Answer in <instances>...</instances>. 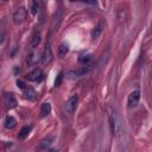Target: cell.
<instances>
[{"label":"cell","instance_id":"obj_1","mask_svg":"<svg viewBox=\"0 0 152 152\" xmlns=\"http://www.w3.org/2000/svg\"><path fill=\"white\" fill-rule=\"evenodd\" d=\"M109 127H110V132L114 137L119 135L120 133V121H119V116L116 114L115 109H110L109 110Z\"/></svg>","mask_w":152,"mask_h":152},{"label":"cell","instance_id":"obj_2","mask_svg":"<svg viewBox=\"0 0 152 152\" xmlns=\"http://www.w3.org/2000/svg\"><path fill=\"white\" fill-rule=\"evenodd\" d=\"M25 18H26V10H25V7H23V6L17 7L14 10V12H13V15H12L13 23L15 25H19V24H21L25 20Z\"/></svg>","mask_w":152,"mask_h":152},{"label":"cell","instance_id":"obj_3","mask_svg":"<svg viewBox=\"0 0 152 152\" xmlns=\"http://www.w3.org/2000/svg\"><path fill=\"white\" fill-rule=\"evenodd\" d=\"M89 71H90V65H84V66L78 68V69L69 70L68 71V77L69 78H78V77L86 76Z\"/></svg>","mask_w":152,"mask_h":152},{"label":"cell","instance_id":"obj_4","mask_svg":"<svg viewBox=\"0 0 152 152\" xmlns=\"http://www.w3.org/2000/svg\"><path fill=\"white\" fill-rule=\"evenodd\" d=\"M51 59H52L51 45H50L49 42H46L45 48H44V50H43V53H42V56H40V63H42L43 65H45V64H49V63L51 62Z\"/></svg>","mask_w":152,"mask_h":152},{"label":"cell","instance_id":"obj_5","mask_svg":"<svg viewBox=\"0 0 152 152\" xmlns=\"http://www.w3.org/2000/svg\"><path fill=\"white\" fill-rule=\"evenodd\" d=\"M43 78H44V74L42 69H34L26 75V80L32 81V82H42Z\"/></svg>","mask_w":152,"mask_h":152},{"label":"cell","instance_id":"obj_6","mask_svg":"<svg viewBox=\"0 0 152 152\" xmlns=\"http://www.w3.org/2000/svg\"><path fill=\"white\" fill-rule=\"evenodd\" d=\"M139 100H140V91L139 90H133L128 95V97H127V106H128V108L135 107L138 104Z\"/></svg>","mask_w":152,"mask_h":152},{"label":"cell","instance_id":"obj_7","mask_svg":"<svg viewBox=\"0 0 152 152\" xmlns=\"http://www.w3.org/2000/svg\"><path fill=\"white\" fill-rule=\"evenodd\" d=\"M55 141V138L53 137H48V138H44L37 146H36V151L37 152H39V151H43V150H48L51 145H52V142Z\"/></svg>","mask_w":152,"mask_h":152},{"label":"cell","instance_id":"obj_8","mask_svg":"<svg viewBox=\"0 0 152 152\" xmlns=\"http://www.w3.org/2000/svg\"><path fill=\"white\" fill-rule=\"evenodd\" d=\"M77 103H78V95H72V96H70V99L66 101V103H65V109H66V112L68 113H72L75 109H76V106H77Z\"/></svg>","mask_w":152,"mask_h":152},{"label":"cell","instance_id":"obj_9","mask_svg":"<svg viewBox=\"0 0 152 152\" xmlns=\"http://www.w3.org/2000/svg\"><path fill=\"white\" fill-rule=\"evenodd\" d=\"M4 102L7 108H14L17 106V99L13 93H6L4 95Z\"/></svg>","mask_w":152,"mask_h":152},{"label":"cell","instance_id":"obj_10","mask_svg":"<svg viewBox=\"0 0 152 152\" xmlns=\"http://www.w3.org/2000/svg\"><path fill=\"white\" fill-rule=\"evenodd\" d=\"M39 61H40V56H39L37 52L33 51V52H31V53L27 55L26 63H27L28 65H34V64H37Z\"/></svg>","mask_w":152,"mask_h":152},{"label":"cell","instance_id":"obj_11","mask_svg":"<svg viewBox=\"0 0 152 152\" xmlns=\"http://www.w3.org/2000/svg\"><path fill=\"white\" fill-rule=\"evenodd\" d=\"M40 39H42V36H40V32H34L32 34V38H31V42H30V45L32 49L37 48L40 43Z\"/></svg>","mask_w":152,"mask_h":152},{"label":"cell","instance_id":"obj_12","mask_svg":"<svg viewBox=\"0 0 152 152\" xmlns=\"http://www.w3.org/2000/svg\"><path fill=\"white\" fill-rule=\"evenodd\" d=\"M24 91V96H25V99H27V100H34L36 97H37V93L34 91V89L33 88H31V87H27L25 90H23Z\"/></svg>","mask_w":152,"mask_h":152},{"label":"cell","instance_id":"obj_13","mask_svg":"<svg viewBox=\"0 0 152 152\" xmlns=\"http://www.w3.org/2000/svg\"><path fill=\"white\" fill-rule=\"evenodd\" d=\"M50 113H51V104L49 102H44L42 104V107H40V116L42 118H45Z\"/></svg>","mask_w":152,"mask_h":152},{"label":"cell","instance_id":"obj_14","mask_svg":"<svg viewBox=\"0 0 152 152\" xmlns=\"http://www.w3.org/2000/svg\"><path fill=\"white\" fill-rule=\"evenodd\" d=\"M15 125H17V120H15L13 116H11V115L6 116V119H5V127H6L7 129H12V128H14Z\"/></svg>","mask_w":152,"mask_h":152},{"label":"cell","instance_id":"obj_15","mask_svg":"<svg viewBox=\"0 0 152 152\" xmlns=\"http://www.w3.org/2000/svg\"><path fill=\"white\" fill-rule=\"evenodd\" d=\"M31 129H32V126H25V127H23L20 131H19V134H18V139H20V140H24L28 134H30V132H31Z\"/></svg>","mask_w":152,"mask_h":152},{"label":"cell","instance_id":"obj_16","mask_svg":"<svg viewBox=\"0 0 152 152\" xmlns=\"http://www.w3.org/2000/svg\"><path fill=\"white\" fill-rule=\"evenodd\" d=\"M39 8H40V1L34 0V1H32V2L30 4V12H31L32 15H36V14L38 13Z\"/></svg>","mask_w":152,"mask_h":152},{"label":"cell","instance_id":"obj_17","mask_svg":"<svg viewBox=\"0 0 152 152\" xmlns=\"http://www.w3.org/2000/svg\"><path fill=\"white\" fill-rule=\"evenodd\" d=\"M101 32H102V24H99V25H96V26L91 30V32H90L91 39H97V38L100 37Z\"/></svg>","mask_w":152,"mask_h":152},{"label":"cell","instance_id":"obj_18","mask_svg":"<svg viewBox=\"0 0 152 152\" xmlns=\"http://www.w3.org/2000/svg\"><path fill=\"white\" fill-rule=\"evenodd\" d=\"M91 57H93V55L89 53V52L82 53V55L78 57V62L82 63V64H84V65H88V63L91 61Z\"/></svg>","mask_w":152,"mask_h":152},{"label":"cell","instance_id":"obj_19","mask_svg":"<svg viewBox=\"0 0 152 152\" xmlns=\"http://www.w3.org/2000/svg\"><path fill=\"white\" fill-rule=\"evenodd\" d=\"M68 52H69V46H68V44L62 43V44L59 45V48H58V55H59L61 57H64Z\"/></svg>","mask_w":152,"mask_h":152},{"label":"cell","instance_id":"obj_20","mask_svg":"<svg viewBox=\"0 0 152 152\" xmlns=\"http://www.w3.org/2000/svg\"><path fill=\"white\" fill-rule=\"evenodd\" d=\"M62 80H63V72H59L58 76L56 77V81H55V87H59L61 83H62Z\"/></svg>","mask_w":152,"mask_h":152},{"label":"cell","instance_id":"obj_21","mask_svg":"<svg viewBox=\"0 0 152 152\" xmlns=\"http://www.w3.org/2000/svg\"><path fill=\"white\" fill-rule=\"evenodd\" d=\"M17 86H18L20 89H23V90H25V89L27 88V87H26V84H25L23 81H20V80H18V81H17Z\"/></svg>","mask_w":152,"mask_h":152}]
</instances>
